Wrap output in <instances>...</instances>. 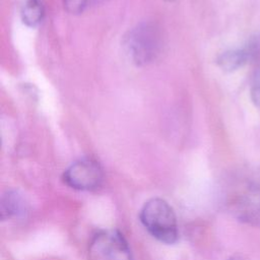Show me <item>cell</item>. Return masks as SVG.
Segmentation results:
<instances>
[{
    "instance_id": "6da1fadb",
    "label": "cell",
    "mask_w": 260,
    "mask_h": 260,
    "mask_svg": "<svg viewBox=\"0 0 260 260\" xmlns=\"http://www.w3.org/2000/svg\"><path fill=\"white\" fill-rule=\"evenodd\" d=\"M222 196L226 210L235 218L260 228V173L242 171L232 176Z\"/></svg>"
},
{
    "instance_id": "7a4b0ae2",
    "label": "cell",
    "mask_w": 260,
    "mask_h": 260,
    "mask_svg": "<svg viewBox=\"0 0 260 260\" xmlns=\"http://www.w3.org/2000/svg\"><path fill=\"white\" fill-rule=\"evenodd\" d=\"M139 218L146 231L165 244H174L179 237L178 222L173 207L161 198H152L144 203Z\"/></svg>"
},
{
    "instance_id": "3957f363",
    "label": "cell",
    "mask_w": 260,
    "mask_h": 260,
    "mask_svg": "<svg viewBox=\"0 0 260 260\" xmlns=\"http://www.w3.org/2000/svg\"><path fill=\"white\" fill-rule=\"evenodd\" d=\"M124 47L130 60L136 65H147L159 54L161 36L152 23H141L125 37Z\"/></svg>"
},
{
    "instance_id": "277c9868",
    "label": "cell",
    "mask_w": 260,
    "mask_h": 260,
    "mask_svg": "<svg viewBox=\"0 0 260 260\" xmlns=\"http://www.w3.org/2000/svg\"><path fill=\"white\" fill-rule=\"evenodd\" d=\"M88 260H133L130 247L117 230L98 232L88 245Z\"/></svg>"
},
{
    "instance_id": "5b68a950",
    "label": "cell",
    "mask_w": 260,
    "mask_h": 260,
    "mask_svg": "<svg viewBox=\"0 0 260 260\" xmlns=\"http://www.w3.org/2000/svg\"><path fill=\"white\" fill-rule=\"evenodd\" d=\"M103 178L101 165L92 158H81L74 161L63 175L66 185L79 191L96 189L102 184Z\"/></svg>"
},
{
    "instance_id": "8992f818",
    "label": "cell",
    "mask_w": 260,
    "mask_h": 260,
    "mask_svg": "<svg viewBox=\"0 0 260 260\" xmlns=\"http://www.w3.org/2000/svg\"><path fill=\"white\" fill-rule=\"evenodd\" d=\"M26 211L24 198L17 191H7L1 199V217L2 219L18 217Z\"/></svg>"
},
{
    "instance_id": "52a82bcc",
    "label": "cell",
    "mask_w": 260,
    "mask_h": 260,
    "mask_svg": "<svg viewBox=\"0 0 260 260\" xmlns=\"http://www.w3.org/2000/svg\"><path fill=\"white\" fill-rule=\"evenodd\" d=\"M247 63L248 57L244 48L228 50L217 58L218 66L224 71H235Z\"/></svg>"
},
{
    "instance_id": "ba28073f",
    "label": "cell",
    "mask_w": 260,
    "mask_h": 260,
    "mask_svg": "<svg viewBox=\"0 0 260 260\" xmlns=\"http://www.w3.org/2000/svg\"><path fill=\"white\" fill-rule=\"evenodd\" d=\"M20 11L23 22L32 27L38 25L44 16V6L40 0H24Z\"/></svg>"
},
{
    "instance_id": "9c48e42d",
    "label": "cell",
    "mask_w": 260,
    "mask_h": 260,
    "mask_svg": "<svg viewBox=\"0 0 260 260\" xmlns=\"http://www.w3.org/2000/svg\"><path fill=\"white\" fill-rule=\"evenodd\" d=\"M244 50L248 57V63L253 64L257 71H260V37H252Z\"/></svg>"
},
{
    "instance_id": "30bf717a",
    "label": "cell",
    "mask_w": 260,
    "mask_h": 260,
    "mask_svg": "<svg viewBox=\"0 0 260 260\" xmlns=\"http://www.w3.org/2000/svg\"><path fill=\"white\" fill-rule=\"evenodd\" d=\"M92 0H63L65 8L71 13L82 12Z\"/></svg>"
},
{
    "instance_id": "8fae6325",
    "label": "cell",
    "mask_w": 260,
    "mask_h": 260,
    "mask_svg": "<svg viewBox=\"0 0 260 260\" xmlns=\"http://www.w3.org/2000/svg\"><path fill=\"white\" fill-rule=\"evenodd\" d=\"M250 94L254 106L260 112V76L258 74H256L255 76V80L251 86Z\"/></svg>"
}]
</instances>
